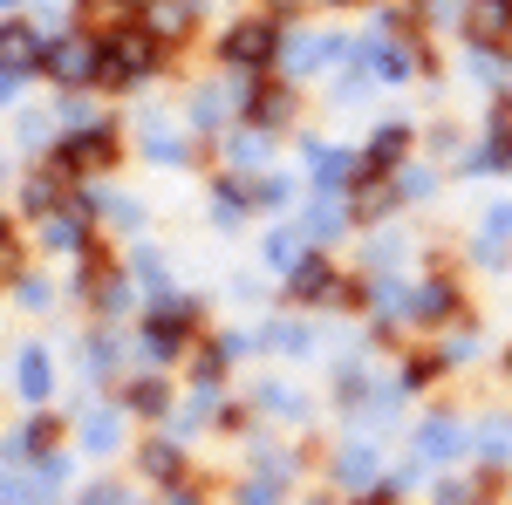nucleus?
<instances>
[{
	"mask_svg": "<svg viewBox=\"0 0 512 505\" xmlns=\"http://www.w3.org/2000/svg\"><path fill=\"white\" fill-rule=\"evenodd\" d=\"M185 335H198V314H185V308H171V314L151 321V342H158V349H178Z\"/></svg>",
	"mask_w": 512,
	"mask_h": 505,
	"instance_id": "423d86ee",
	"label": "nucleus"
},
{
	"mask_svg": "<svg viewBox=\"0 0 512 505\" xmlns=\"http://www.w3.org/2000/svg\"><path fill=\"white\" fill-rule=\"evenodd\" d=\"M130 403H137V410H164V383H137V389H130Z\"/></svg>",
	"mask_w": 512,
	"mask_h": 505,
	"instance_id": "f8f14e48",
	"label": "nucleus"
},
{
	"mask_svg": "<svg viewBox=\"0 0 512 505\" xmlns=\"http://www.w3.org/2000/svg\"><path fill=\"white\" fill-rule=\"evenodd\" d=\"M137 14H144L137 0H76V28H82V35H96V41L130 35V21H137Z\"/></svg>",
	"mask_w": 512,
	"mask_h": 505,
	"instance_id": "f257e3e1",
	"label": "nucleus"
},
{
	"mask_svg": "<svg viewBox=\"0 0 512 505\" xmlns=\"http://www.w3.org/2000/svg\"><path fill=\"white\" fill-rule=\"evenodd\" d=\"M321 287H328V267L321 260H308V267L294 273V294H321Z\"/></svg>",
	"mask_w": 512,
	"mask_h": 505,
	"instance_id": "9b49d317",
	"label": "nucleus"
},
{
	"mask_svg": "<svg viewBox=\"0 0 512 505\" xmlns=\"http://www.w3.org/2000/svg\"><path fill=\"white\" fill-rule=\"evenodd\" d=\"M465 35L478 48H506L512 41V0H478L472 14H465Z\"/></svg>",
	"mask_w": 512,
	"mask_h": 505,
	"instance_id": "7ed1b4c3",
	"label": "nucleus"
},
{
	"mask_svg": "<svg viewBox=\"0 0 512 505\" xmlns=\"http://www.w3.org/2000/svg\"><path fill=\"white\" fill-rule=\"evenodd\" d=\"M512 151V103H499V117H492V157Z\"/></svg>",
	"mask_w": 512,
	"mask_h": 505,
	"instance_id": "9d476101",
	"label": "nucleus"
},
{
	"mask_svg": "<svg viewBox=\"0 0 512 505\" xmlns=\"http://www.w3.org/2000/svg\"><path fill=\"white\" fill-rule=\"evenodd\" d=\"M151 62H158V41L117 35V41H110V55H96V82H130L137 69H151Z\"/></svg>",
	"mask_w": 512,
	"mask_h": 505,
	"instance_id": "f03ea898",
	"label": "nucleus"
},
{
	"mask_svg": "<svg viewBox=\"0 0 512 505\" xmlns=\"http://www.w3.org/2000/svg\"><path fill=\"white\" fill-rule=\"evenodd\" d=\"M267 41H274L267 21H239L233 35H226V55H233V62H267Z\"/></svg>",
	"mask_w": 512,
	"mask_h": 505,
	"instance_id": "20e7f679",
	"label": "nucleus"
},
{
	"mask_svg": "<svg viewBox=\"0 0 512 505\" xmlns=\"http://www.w3.org/2000/svg\"><path fill=\"white\" fill-rule=\"evenodd\" d=\"M41 69H55V76H96V55L69 41V48H48V55H41Z\"/></svg>",
	"mask_w": 512,
	"mask_h": 505,
	"instance_id": "0eeeda50",
	"label": "nucleus"
},
{
	"mask_svg": "<svg viewBox=\"0 0 512 505\" xmlns=\"http://www.w3.org/2000/svg\"><path fill=\"white\" fill-rule=\"evenodd\" d=\"M0 267H14V253H7V219H0Z\"/></svg>",
	"mask_w": 512,
	"mask_h": 505,
	"instance_id": "ddd939ff",
	"label": "nucleus"
},
{
	"mask_svg": "<svg viewBox=\"0 0 512 505\" xmlns=\"http://www.w3.org/2000/svg\"><path fill=\"white\" fill-rule=\"evenodd\" d=\"M151 21H158V35H178V28L192 21V7H185V0H164V7L151 14Z\"/></svg>",
	"mask_w": 512,
	"mask_h": 505,
	"instance_id": "1a4fd4ad",
	"label": "nucleus"
},
{
	"mask_svg": "<svg viewBox=\"0 0 512 505\" xmlns=\"http://www.w3.org/2000/svg\"><path fill=\"white\" fill-rule=\"evenodd\" d=\"M41 55H48V48L35 41V28H21V21H7V28H0V62H7V69H21V62H41Z\"/></svg>",
	"mask_w": 512,
	"mask_h": 505,
	"instance_id": "39448f33",
	"label": "nucleus"
},
{
	"mask_svg": "<svg viewBox=\"0 0 512 505\" xmlns=\"http://www.w3.org/2000/svg\"><path fill=\"white\" fill-rule=\"evenodd\" d=\"M246 110H253V123H280L287 117V89H280V82H260V96H253Z\"/></svg>",
	"mask_w": 512,
	"mask_h": 505,
	"instance_id": "6e6552de",
	"label": "nucleus"
}]
</instances>
